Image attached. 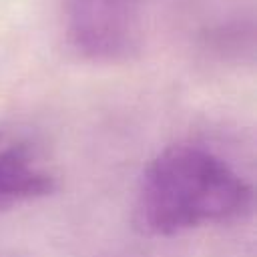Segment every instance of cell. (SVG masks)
Masks as SVG:
<instances>
[{"label":"cell","mask_w":257,"mask_h":257,"mask_svg":"<svg viewBox=\"0 0 257 257\" xmlns=\"http://www.w3.org/2000/svg\"><path fill=\"white\" fill-rule=\"evenodd\" d=\"M253 209V187L217 153L201 145H171L143 171L135 223L153 237L233 223Z\"/></svg>","instance_id":"obj_1"},{"label":"cell","mask_w":257,"mask_h":257,"mask_svg":"<svg viewBox=\"0 0 257 257\" xmlns=\"http://www.w3.org/2000/svg\"><path fill=\"white\" fill-rule=\"evenodd\" d=\"M147 0H64L70 46L96 62L131 58L143 40Z\"/></svg>","instance_id":"obj_2"},{"label":"cell","mask_w":257,"mask_h":257,"mask_svg":"<svg viewBox=\"0 0 257 257\" xmlns=\"http://www.w3.org/2000/svg\"><path fill=\"white\" fill-rule=\"evenodd\" d=\"M54 187V177L24 149H0V207L42 199Z\"/></svg>","instance_id":"obj_3"},{"label":"cell","mask_w":257,"mask_h":257,"mask_svg":"<svg viewBox=\"0 0 257 257\" xmlns=\"http://www.w3.org/2000/svg\"><path fill=\"white\" fill-rule=\"evenodd\" d=\"M0 141H2V135H0Z\"/></svg>","instance_id":"obj_4"}]
</instances>
